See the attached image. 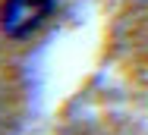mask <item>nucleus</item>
<instances>
[{
	"label": "nucleus",
	"instance_id": "f257e3e1",
	"mask_svg": "<svg viewBox=\"0 0 148 135\" xmlns=\"http://www.w3.org/2000/svg\"><path fill=\"white\" fill-rule=\"evenodd\" d=\"M51 10H54V0H6L0 13V25L10 38H25L44 25Z\"/></svg>",
	"mask_w": 148,
	"mask_h": 135
}]
</instances>
